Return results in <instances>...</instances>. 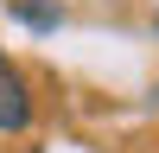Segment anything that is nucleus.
Returning <instances> with one entry per match:
<instances>
[{
	"label": "nucleus",
	"mask_w": 159,
	"mask_h": 153,
	"mask_svg": "<svg viewBox=\"0 0 159 153\" xmlns=\"http://www.w3.org/2000/svg\"><path fill=\"white\" fill-rule=\"evenodd\" d=\"M25 128H32V83L0 51V134H25Z\"/></svg>",
	"instance_id": "1"
},
{
	"label": "nucleus",
	"mask_w": 159,
	"mask_h": 153,
	"mask_svg": "<svg viewBox=\"0 0 159 153\" xmlns=\"http://www.w3.org/2000/svg\"><path fill=\"white\" fill-rule=\"evenodd\" d=\"M13 19L32 26V32H57V26H64V7H51V0H13Z\"/></svg>",
	"instance_id": "2"
}]
</instances>
